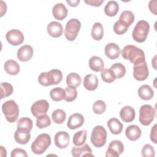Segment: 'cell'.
I'll return each mask as SVG.
<instances>
[{"label": "cell", "mask_w": 157, "mask_h": 157, "mask_svg": "<svg viewBox=\"0 0 157 157\" xmlns=\"http://www.w3.org/2000/svg\"><path fill=\"white\" fill-rule=\"evenodd\" d=\"M124 151V145L120 140H114L110 142L107 150V157H118Z\"/></svg>", "instance_id": "cell-11"}, {"label": "cell", "mask_w": 157, "mask_h": 157, "mask_svg": "<svg viewBox=\"0 0 157 157\" xmlns=\"http://www.w3.org/2000/svg\"><path fill=\"white\" fill-rule=\"evenodd\" d=\"M84 2L90 6L98 7L104 2V0H85Z\"/></svg>", "instance_id": "cell-45"}, {"label": "cell", "mask_w": 157, "mask_h": 157, "mask_svg": "<svg viewBox=\"0 0 157 157\" xmlns=\"http://www.w3.org/2000/svg\"><path fill=\"white\" fill-rule=\"evenodd\" d=\"M107 124L110 132L115 135L120 134L123 128V124L116 118H112L109 119Z\"/></svg>", "instance_id": "cell-24"}, {"label": "cell", "mask_w": 157, "mask_h": 157, "mask_svg": "<svg viewBox=\"0 0 157 157\" xmlns=\"http://www.w3.org/2000/svg\"><path fill=\"white\" fill-rule=\"evenodd\" d=\"M110 69L114 72L116 78H120L124 77L126 71L125 66L120 63L113 64Z\"/></svg>", "instance_id": "cell-35"}, {"label": "cell", "mask_w": 157, "mask_h": 157, "mask_svg": "<svg viewBox=\"0 0 157 157\" xmlns=\"http://www.w3.org/2000/svg\"><path fill=\"white\" fill-rule=\"evenodd\" d=\"M71 153L72 156L74 157L94 156V155L92 154V150L88 144H84L80 147H72Z\"/></svg>", "instance_id": "cell-18"}, {"label": "cell", "mask_w": 157, "mask_h": 157, "mask_svg": "<svg viewBox=\"0 0 157 157\" xmlns=\"http://www.w3.org/2000/svg\"><path fill=\"white\" fill-rule=\"evenodd\" d=\"M104 52L107 58L110 59H115L120 56V48L118 44L113 42H110L105 45Z\"/></svg>", "instance_id": "cell-16"}, {"label": "cell", "mask_w": 157, "mask_h": 157, "mask_svg": "<svg viewBox=\"0 0 157 157\" xmlns=\"http://www.w3.org/2000/svg\"><path fill=\"white\" fill-rule=\"evenodd\" d=\"M119 21L126 26L129 27L134 21V15L131 11L124 10L120 14Z\"/></svg>", "instance_id": "cell-30"}, {"label": "cell", "mask_w": 157, "mask_h": 157, "mask_svg": "<svg viewBox=\"0 0 157 157\" xmlns=\"http://www.w3.org/2000/svg\"><path fill=\"white\" fill-rule=\"evenodd\" d=\"M141 134L142 131L140 128L135 124L128 126L125 131V135L126 137L131 141H136L139 139L141 136Z\"/></svg>", "instance_id": "cell-21"}, {"label": "cell", "mask_w": 157, "mask_h": 157, "mask_svg": "<svg viewBox=\"0 0 157 157\" xmlns=\"http://www.w3.org/2000/svg\"><path fill=\"white\" fill-rule=\"evenodd\" d=\"M84 123L83 116L78 113L71 115L67 121V126L70 129H75L81 127Z\"/></svg>", "instance_id": "cell-14"}, {"label": "cell", "mask_w": 157, "mask_h": 157, "mask_svg": "<svg viewBox=\"0 0 157 157\" xmlns=\"http://www.w3.org/2000/svg\"><path fill=\"white\" fill-rule=\"evenodd\" d=\"M138 95L143 100H150L154 96V91L150 86L144 85L138 89Z\"/></svg>", "instance_id": "cell-25"}, {"label": "cell", "mask_w": 157, "mask_h": 157, "mask_svg": "<svg viewBox=\"0 0 157 157\" xmlns=\"http://www.w3.org/2000/svg\"><path fill=\"white\" fill-rule=\"evenodd\" d=\"M150 139L154 143H157V136H156V124H154V126L151 129L150 132Z\"/></svg>", "instance_id": "cell-46"}, {"label": "cell", "mask_w": 157, "mask_h": 157, "mask_svg": "<svg viewBox=\"0 0 157 157\" xmlns=\"http://www.w3.org/2000/svg\"><path fill=\"white\" fill-rule=\"evenodd\" d=\"M13 91V88L11 84L7 82H2L1 83V99L10 96Z\"/></svg>", "instance_id": "cell-39"}, {"label": "cell", "mask_w": 157, "mask_h": 157, "mask_svg": "<svg viewBox=\"0 0 157 157\" xmlns=\"http://www.w3.org/2000/svg\"><path fill=\"white\" fill-rule=\"evenodd\" d=\"M51 144L50 136L46 133L39 134L33 142L31 148L32 151L36 155H41L45 152Z\"/></svg>", "instance_id": "cell-3"}, {"label": "cell", "mask_w": 157, "mask_h": 157, "mask_svg": "<svg viewBox=\"0 0 157 157\" xmlns=\"http://www.w3.org/2000/svg\"><path fill=\"white\" fill-rule=\"evenodd\" d=\"M48 34L55 38L60 37L63 31V28L62 25L58 21H52L47 26Z\"/></svg>", "instance_id": "cell-17"}, {"label": "cell", "mask_w": 157, "mask_h": 157, "mask_svg": "<svg viewBox=\"0 0 157 157\" xmlns=\"http://www.w3.org/2000/svg\"><path fill=\"white\" fill-rule=\"evenodd\" d=\"M33 123L31 118L28 117H22L17 122V130L30 132L33 128Z\"/></svg>", "instance_id": "cell-27"}, {"label": "cell", "mask_w": 157, "mask_h": 157, "mask_svg": "<svg viewBox=\"0 0 157 157\" xmlns=\"http://www.w3.org/2000/svg\"><path fill=\"white\" fill-rule=\"evenodd\" d=\"M81 23L77 18H71L66 23L64 29V36L69 41H74L80 29Z\"/></svg>", "instance_id": "cell-7"}, {"label": "cell", "mask_w": 157, "mask_h": 157, "mask_svg": "<svg viewBox=\"0 0 157 157\" xmlns=\"http://www.w3.org/2000/svg\"><path fill=\"white\" fill-rule=\"evenodd\" d=\"M150 31V25L145 20L139 21L132 31V36L133 39L139 43L146 40Z\"/></svg>", "instance_id": "cell-4"}, {"label": "cell", "mask_w": 157, "mask_h": 157, "mask_svg": "<svg viewBox=\"0 0 157 157\" xmlns=\"http://www.w3.org/2000/svg\"><path fill=\"white\" fill-rule=\"evenodd\" d=\"M31 138L30 132L16 130L14 133V139L15 141L20 144H26Z\"/></svg>", "instance_id": "cell-29"}, {"label": "cell", "mask_w": 157, "mask_h": 157, "mask_svg": "<svg viewBox=\"0 0 157 157\" xmlns=\"http://www.w3.org/2000/svg\"><path fill=\"white\" fill-rule=\"evenodd\" d=\"M149 72L146 61L134 64L133 66V76L138 81H144L148 77Z\"/></svg>", "instance_id": "cell-9"}, {"label": "cell", "mask_w": 157, "mask_h": 157, "mask_svg": "<svg viewBox=\"0 0 157 157\" xmlns=\"http://www.w3.org/2000/svg\"><path fill=\"white\" fill-rule=\"evenodd\" d=\"M107 137V133L105 129L102 126H96L92 130L91 142L96 147H102L105 144Z\"/></svg>", "instance_id": "cell-6"}, {"label": "cell", "mask_w": 157, "mask_h": 157, "mask_svg": "<svg viewBox=\"0 0 157 157\" xmlns=\"http://www.w3.org/2000/svg\"><path fill=\"white\" fill-rule=\"evenodd\" d=\"M68 10L63 3L56 4L52 9V13L54 18L58 20H64L67 15Z\"/></svg>", "instance_id": "cell-19"}, {"label": "cell", "mask_w": 157, "mask_h": 157, "mask_svg": "<svg viewBox=\"0 0 157 157\" xmlns=\"http://www.w3.org/2000/svg\"><path fill=\"white\" fill-rule=\"evenodd\" d=\"M63 79L62 72L56 69H52L47 72H42L38 77V82L44 86L57 85Z\"/></svg>", "instance_id": "cell-2"}, {"label": "cell", "mask_w": 157, "mask_h": 157, "mask_svg": "<svg viewBox=\"0 0 157 157\" xmlns=\"http://www.w3.org/2000/svg\"><path fill=\"white\" fill-rule=\"evenodd\" d=\"M83 86L88 91L95 90L98 86V78L96 75L88 74L83 79Z\"/></svg>", "instance_id": "cell-22"}, {"label": "cell", "mask_w": 157, "mask_h": 157, "mask_svg": "<svg viewBox=\"0 0 157 157\" xmlns=\"http://www.w3.org/2000/svg\"><path fill=\"white\" fill-rule=\"evenodd\" d=\"M156 2L157 1L156 0H153L150 1L148 4V8L150 12L155 15H156Z\"/></svg>", "instance_id": "cell-47"}, {"label": "cell", "mask_w": 157, "mask_h": 157, "mask_svg": "<svg viewBox=\"0 0 157 157\" xmlns=\"http://www.w3.org/2000/svg\"><path fill=\"white\" fill-rule=\"evenodd\" d=\"M66 96L64 100L66 102H72L74 101L77 96V90L75 87L68 86L65 88Z\"/></svg>", "instance_id": "cell-40"}, {"label": "cell", "mask_w": 157, "mask_h": 157, "mask_svg": "<svg viewBox=\"0 0 157 157\" xmlns=\"http://www.w3.org/2000/svg\"><path fill=\"white\" fill-rule=\"evenodd\" d=\"M91 37L95 40H100L104 36V28L101 23L96 22L92 26L91 31Z\"/></svg>", "instance_id": "cell-28"}, {"label": "cell", "mask_w": 157, "mask_h": 157, "mask_svg": "<svg viewBox=\"0 0 157 157\" xmlns=\"http://www.w3.org/2000/svg\"><path fill=\"white\" fill-rule=\"evenodd\" d=\"M50 124H51V120L48 115L44 114L37 117L36 126L39 128L43 129L49 126Z\"/></svg>", "instance_id": "cell-38"}, {"label": "cell", "mask_w": 157, "mask_h": 157, "mask_svg": "<svg viewBox=\"0 0 157 157\" xmlns=\"http://www.w3.org/2000/svg\"><path fill=\"white\" fill-rule=\"evenodd\" d=\"M7 42L13 46H17L23 43L24 40V36L23 33L18 29H12L9 31L6 35Z\"/></svg>", "instance_id": "cell-12"}, {"label": "cell", "mask_w": 157, "mask_h": 157, "mask_svg": "<svg viewBox=\"0 0 157 157\" xmlns=\"http://www.w3.org/2000/svg\"><path fill=\"white\" fill-rule=\"evenodd\" d=\"M4 69L8 74L11 75H17L20 70V65L17 61L13 59L7 60L4 64Z\"/></svg>", "instance_id": "cell-23"}, {"label": "cell", "mask_w": 157, "mask_h": 157, "mask_svg": "<svg viewBox=\"0 0 157 157\" xmlns=\"http://www.w3.org/2000/svg\"><path fill=\"white\" fill-rule=\"evenodd\" d=\"M155 117L154 108L149 104L142 105L139 109V121L144 126H148Z\"/></svg>", "instance_id": "cell-8"}, {"label": "cell", "mask_w": 157, "mask_h": 157, "mask_svg": "<svg viewBox=\"0 0 157 157\" xmlns=\"http://www.w3.org/2000/svg\"><path fill=\"white\" fill-rule=\"evenodd\" d=\"M33 55V49L29 45L21 46L17 52V58L22 62H26L31 59Z\"/></svg>", "instance_id": "cell-15"}, {"label": "cell", "mask_w": 157, "mask_h": 157, "mask_svg": "<svg viewBox=\"0 0 157 157\" xmlns=\"http://www.w3.org/2000/svg\"><path fill=\"white\" fill-rule=\"evenodd\" d=\"M128 26L123 25L119 20L117 21L113 25V31L117 34L118 35H121L125 33L128 31Z\"/></svg>", "instance_id": "cell-42"}, {"label": "cell", "mask_w": 157, "mask_h": 157, "mask_svg": "<svg viewBox=\"0 0 157 157\" xmlns=\"http://www.w3.org/2000/svg\"><path fill=\"white\" fill-rule=\"evenodd\" d=\"M119 10V5L115 1H109L104 7L105 13L109 17L117 15Z\"/></svg>", "instance_id": "cell-31"}, {"label": "cell", "mask_w": 157, "mask_h": 157, "mask_svg": "<svg viewBox=\"0 0 157 157\" xmlns=\"http://www.w3.org/2000/svg\"><path fill=\"white\" fill-rule=\"evenodd\" d=\"M106 109V104L102 100L96 101L93 105V110L96 114H102L103 113Z\"/></svg>", "instance_id": "cell-41"}, {"label": "cell", "mask_w": 157, "mask_h": 157, "mask_svg": "<svg viewBox=\"0 0 157 157\" xmlns=\"http://www.w3.org/2000/svg\"><path fill=\"white\" fill-rule=\"evenodd\" d=\"M120 116L123 121L126 123H130L135 119L136 112L132 107L126 105L121 109Z\"/></svg>", "instance_id": "cell-20"}, {"label": "cell", "mask_w": 157, "mask_h": 157, "mask_svg": "<svg viewBox=\"0 0 157 157\" xmlns=\"http://www.w3.org/2000/svg\"><path fill=\"white\" fill-rule=\"evenodd\" d=\"M66 2L71 7H76L79 4L80 1L76 0V1H66Z\"/></svg>", "instance_id": "cell-48"}, {"label": "cell", "mask_w": 157, "mask_h": 157, "mask_svg": "<svg viewBox=\"0 0 157 157\" xmlns=\"http://www.w3.org/2000/svg\"><path fill=\"white\" fill-rule=\"evenodd\" d=\"M121 55L124 59H129L134 64L145 61L144 52L133 45H126L121 50Z\"/></svg>", "instance_id": "cell-1"}, {"label": "cell", "mask_w": 157, "mask_h": 157, "mask_svg": "<svg viewBox=\"0 0 157 157\" xmlns=\"http://www.w3.org/2000/svg\"><path fill=\"white\" fill-rule=\"evenodd\" d=\"M50 96L54 101H61L65 99L66 92L65 90L61 87H56L51 90L50 92Z\"/></svg>", "instance_id": "cell-32"}, {"label": "cell", "mask_w": 157, "mask_h": 157, "mask_svg": "<svg viewBox=\"0 0 157 157\" xmlns=\"http://www.w3.org/2000/svg\"><path fill=\"white\" fill-rule=\"evenodd\" d=\"M89 67L93 71L100 72L104 69V61L101 57L93 56L89 60Z\"/></svg>", "instance_id": "cell-26"}, {"label": "cell", "mask_w": 157, "mask_h": 157, "mask_svg": "<svg viewBox=\"0 0 157 157\" xmlns=\"http://www.w3.org/2000/svg\"><path fill=\"white\" fill-rule=\"evenodd\" d=\"M87 131L83 129L75 132L73 136V144L75 146H81L83 145L86 140Z\"/></svg>", "instance_id": "cell-33"}, {"label": "cell", "mask_w": 157, "mask_h": 157, "mask_svg": "<svg viewBox=\"0 0 157 157\" xmlns=\"http://www.w3.org/2000/svg\"><path fill=\"white\" fill-rule=\"evenodd\" d=\"M66 118V112L62 109H56L55 110L52 114V118L54 123L56 124L63 123Z\"/></svg>", "instance_id": "cell-36"}, {"label": "cell", "mask_w": 157, "mask_h": 157, "mask_svg": "<svg viewBox=\"0 0 157 157\" xmlns=\"http://www.w3.org/2000/svg\"><path fill=\"white\" fill-rule=\"evenodd\" d=\"M2 111L7 121L13 123L18 119L19 108L17 104L13 100H9L4 102L2 105Z\"/></svg>", "instance_id": "cell-5"}, {"label": "cell", "mask_w": 157, "mask_h": 157, "mask_svg": "<svg viewBox=\"0 0 157 157\" xmlns=\"http://www.w3.org/2000/svg\"><path fill=\"white\" fill-rule=\"evenodd\" d=\"M82 82L80 75L75 72H71L66 77V84L67 86L78 87L80 86Z\"/></svg>", "instance_id": "cell-34"}, {"label": "cell", "mask_w": 157, "mask_h": 157, "mask_svg": "<svg viewBox=\"0 0 157 157\" xmlns=\"http://www.w3.org/2000/svg\"><path fill=\"white\" fill-rule=\"evenodd\" d=\"M49 109V103L45 99L37 101L33 104L31 107V112L35 117L46 114Z\"/></svg>", "instance_id": "cell-10"}, {"label": "cell", "mask_w": 157, "mask_h": 157, "mask_svg": "<svg viewBox=\"0 0 157 157\" xmlns=\"http://www.w3.org/2000/svg\"><path fill=\"white\" fill-rule=\"evenodd\" d=\"M69 135L66 131H59L54 137L55 144L59 148H66L69 144Z\"/></svg>", "instance_id": "cell-13"}, {"label": "cell", "mask_w": 157, "mask_h": 157, "mask_svg": "<svg viewBox=\"0 0 157 157\" xmlns=\"http://www.w3.org/2000/svg\"><path fill=\"white\" fill-rule=\"evenodd\" d=\"M11 157H17V156H23V157H27L28 154L26 153V151L22 148H16L13 149L10 154Z\"/></svg>", "instance_id": "cell-44"}, {"label": "cell", "mask_w": 157, "mask_h": 157, "mask_svg": "<svg viewBox=\"0 0 157 157\" xmlns=\"http://www.w3.org/2000/svg\"><path fill=\"white\" fill-rule=\"evenodd\" d=\"M101 76L102 80L106 83H112L116 79L114 72L110 68L103 69V70L101 71Z\"/></svg>", "instance_id": "cell-37"}, {"label": "cell", "mask_w": 157, "mask_h": 157, "mask_svg": "<svg viewBox=\"0 0 157 157\" xmlns=\"http://www.w3.org/2000/svg\"><path fill=\"white\" fill-rule=\"evenodd\" d=\"M142 155L144 157H154L155 155V151L151 145L145 144L142 149Z\"/></svg>", "instance_id": "cell-43"}]
</instances>
